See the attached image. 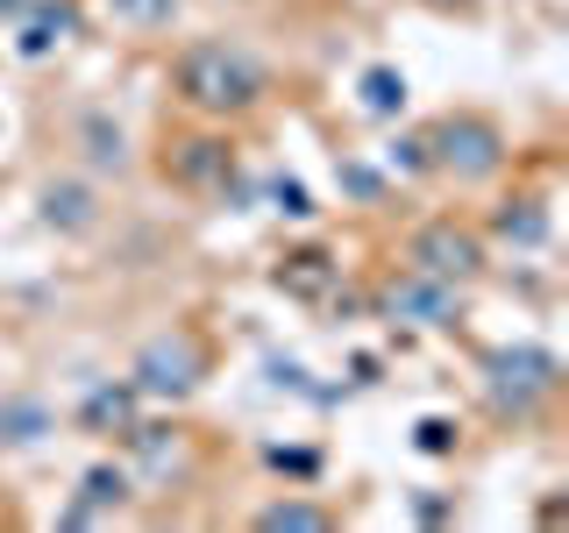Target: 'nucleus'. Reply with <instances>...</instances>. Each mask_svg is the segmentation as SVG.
Wrapping results in <instances>:
<instances>
[{
  "instance_id": "obj_1",
  "label": "nucleus",
  "mask_w": 569,
  "mask_h": 533,
  "mask_svg": "<svg viewBox=\"0 0 569 533\" xmlns=\"http://www.w3.org/2000/svg\"><path fill=\"white\" fill-rule=\"evenodd\" d=\"M171 93L207 121H236L263 100V64L228 36H200L171 58Z\"/></svg>"
},
{
  "instance_id": "obj_2",
  "label": "nucleus",
  "mask_w": 569,
  "mask_h": 533,
  "mask_svg": "<svg viewBox=\"0 0 569 533\" xmlns=\"http://www.w3.org/2000/svg\"><path fill=\"white\" fill-rule=\"evenodd\" d=\"M477 378H485V405L498 420H527V413H541V399H556L562 355L548 342H506V349H485Z\"/></svg>"
},
{
  "instance_id": "obj_3",
  "label": "nucleus",
  "mask_w": 569,
  "mask_h": 533,
  "mask_svg": "<svg viewBox=\"0 0 569 533\" xmlns=\"http://www.w3.org/2000/svg\"><path fill=\"white\" fill-rule=\"evenodd\" d=\"M427 157H435V171L456 178V185H491L512 150H506V129H498L491 114H441L435 129H427Z\"/></svg>"
},
{
  "instance_id": "obj_4",
  "label": "nucleus",
  "mask_w": 569,
  "mask_h": 533,
  "mask_svg": "<svg viewBox=\"0 0 569 533\" xmlns=\"http://www.w3.org/2000/svg\"><path fill=\"white\" fill-rule=\"evenodd\" d=\"M129 384L142 391V399H157V405H186L192 391L207 384V349L192 342L186 328H164V334H150V342L136 349Z\"/></svg>"
},
{
  "instance_id": "obj_5",
  "label": "nucleus",
  "mask_w": 569,
  "mask_h": 533,
  "mask_svg": "<svg viewBox=\"0 0 569 533\" xmlns=\"http://www.w3.org/2000/svg\"><path fill=\"white\" fill-rule=\"evenodd\" d=\"M485 263H491V242L477 235L470 221H456V213H435V221H420L413 235H406V271L470 284V278H485Z\"/></svg>"
},
{
  "instance_id": "obj_6",
  "label": "nucleus",
  "mask_w": 569,
  "mask_h": 533,
  "mask_svg": "<svg viewBox=\"0 0 569 533\" xmlns=\"http://www.w3.org/2000/svg\"><path fill=\"white\" fill-rule=\"evenodd\" d=\"M378 320H391V328H456L462 284L427 278V271H399V278L378 284Z\"/></svg>"
},
{
  "instance_id": "obj_7",
  "label": "nucleus",
  "mask_w": 569,
  "mask_h": 533,
  "mask_svg": "<svg viewBox=\"0 0 569 533\" xmlns=\"http://www.w3.org/2000/svg\"><path fill=\"white\" fill-rule=\"evenodd\" d=\"M164 178L178 192H221L236 178V142L228 135H178L164 150Z\"/></svg>"
},
{
  "instance_id": "obj_8",
  "label": "nucleus",
  "mask_w": 569,
  "mask_h": 533,
  "mask_svg": "<svg viewBox=\"0 0 569 533\" xmlns=\"http://www.w3.org/2000/svg\"><path fill=\"white\" fill-rule=\"evenodd\" d=\"M79 29H86L79 0H29V8H22V22H14V58L43 64L50 50H64Z\"/></svg>"
},
{
  "instance_id": "obj_9",
  "label": "nucleus",
  "mask_w": 569,
  "mask_h": 533,
  "mask_svg": "<svg viewBox=\"0 0 569 533\" xmlns=\"http://www.w3.org/2000/svg\"><path fill=\"white\" fill-rule=\"evenodd\" d=\"M36 221H43L50 235H93V228H100V192L86 185V178H43V192H36Z\"/></svg>"
},
{
  "instance_id": "obj_10",
  "label": "nucleus",
  "mask_w": 569,
  "mask_h": 533,
  "mask_svg": "<svg viewBox=\"0 0 569 533\" xmlns=\"http://www.w3.org/2000/svg\"><path fill=\"white\" fill-rule=\"evenodd\" d=\"M129 484L136 476L121 470V462H93V470L79 476V491H71V505L58 512L64 526H100V520H114L121 505H129Z\"/></svg>"
},
{
  "instance_id": "obj_11",
  "label": "nucleus",
  "mask_w": 569,
  "mask_h": 533,
  "mask_svg": "<svg viewBox=\"0 0 569 533\" xmlns=\"http://www.w3.org/2000/svg\"><path fill=\"white\" fill-rule=\"evenodd\" d=\"M136 420H142V391H136L129 378H100V384L79 399V426H86V434H107V441H121Z\"/></svg>"
},
{
  "instance_id": "obj_12",
  "label": "nucleus",
  "mask_w": 569,
  "mask_h": 533,
  "mask_svg": "<svg viewBox=\"0 0 569 533\" xmlns=\"http://www.w3.org/2000/svg\"><path fill=\"white\" fill-rule=\"evenodd\" d=\"M121 449L136 455V470L150 476V484H178V476H186V441H178L171 426H150V420H136L129 434H121Z\"/></svg>"
},
{
  "instance_id": "obj_13",
  "label": "nucleus",
  "mask_w": 569,
  "mask_h": 533,
  "mask_svg": "<svg viewBox=\"0 0 569 533\" xmlns=\"http://www.w3.org/2000/svg\"><path fill=\"white\" fill-rule=\"evenodd\" d=\"M271 278H278V292H284V299H328V292H335V278H342V263H335V249L307 242V249H292V257H284Z\"/></svg>"
},
{
  "instance_id": "obj_14",
  "label": "nucleus",
  "mask_w": 569,
  "mask_h": 533,
  "mask_svg": "<svg viewBox=\"0 0 569 533\" xmlns=\"http://www.w3.org/2000/svg\"><path fill=\"white\" fill-rule=\"evenodd\" d=\"M58 434V413H50V399H36V391H8L0 399V449H36V441Z\"/></svg>"
},
{
  "instance_id": "obj_15",
  "label": "nucleus",
  "mask_w": 569,
  "mask_h": 533,
  "mask_svg": "<svg viewBox=\"0 0 569 533\" xmlns=\"http://www.w3.org/2000/svg\"><path fill=\"white\" fill-rule=\"evenodd\" d=\"M491 235L498 242H512V249H548V235H556V221H548V200H506L491 213Z\"/></svg>"
},
{
  "instance_id": "obj_16",
  "label": "nucleus",
  "mask_w": 569,
  "mask_h": 533,
  "mask_svg": "<svg viewBox=\"0 0 569 533\" xmlns=\"http://www.w3.org/2000/svg\"><path fill=\"white\" fill-rule=\"evenodd\" d=\"M79 150H86V164H93L100 178H121V171L136 164V157H129V135H121L107 114H79Z\"/></svg>"
},
{
  "instance_id": "obj_17",
  "label": "nucleus",
  "mask_w": 569,
  "mask_h": 533,
  "mask_svg": "<svg viewBox=\"0 0 569 533\" xmlns=\"http://www.w3.org/2000/svg\"><path fill=\"white\" fill-rule=\"evenodd\" d=\"M356 107H363L370 121H399L406 114V71L399 64H370L363 79H356Z\"/></svg>"
},
{
  "instance_id": "obj_18",
  "label": "nucleus",
  "mask_w": 569,
  "mask_h": 533,
  "mask_svg": "<svg viewBox=\"0 0 569 533\" xmlns=\"http://www.w3.org/2000/svg\"><path fill=\"white\" fill-rule=\"evenodd\" d=\"M328 526H335V512L320 497H271L257 512V533H328Z\"/></svg>"
},
{
  "instance_id": "obj_19",
  "label": "nucleus",
  "mask_w": 569,
  "mask_h": 533,
  "mask_svg": "<svg viewBox=\"0 0 569 533\" xmlns=\"http://www.w3.org/2000/svg\"><path fill=\"white\" fill-rule=\"evenodd\" d=\"M107 14L129 22V29H171L186 14V0H107Z\"/></svg>"
},
{
  "instance_id": "obj_20",
  "label": "nucleus",
  "mask_w": 569,
  "mask_h": 533,
  "mask_svg": "<svg viewBox=\"0 0 569 533\" xmlns=\"http://www.w3.org/2000/svg\"><path fill=\"white\" fill-rule=\"evenodd\" d=\"M263 200H271L278 213H284V221H313V192L307 185H299V178H271V185H263Z\"/></svg>"
},
{
  "instance_id": "obj_21",
  "label": "nucleus",
  "mask_w": 569,
  "mask_h": 533,
  "mask_svg": "<svg viewBox=\"0 0 569 533\" xmlns=\"http://www.w3.org/2000/svg\"><path fill=\"white\" fill-rule=\"evenodd\" d=\"M263 462H271L278 476H299V484L320 476V449H278V441H263Z\"/></svg>"
},
{
  "instance_id": "obj_22",
  "label": "nucleus",
  "mask_w": 569,
  "mask_h": 533,
  "mask_svg": "<svg viewBox=\"0 0 569 533\" xmlns=\"http://www.w3.org/2000/svg\"><path fill=\"white\" fill-rule=\"evenodd\" d=\"M385 157H391V171H399V178H427V171H435V157H427V135H399Z\"/></svg>"
},
{
  "instance_id": "obj_23",
  "label": "nucleus",
  "mask_w": 569,
  "mask_h": 533,
  "mask_svg": "<svg viewBox=\"0 0 569 533\" xmlns=\"http://www.w3.org/2000/svg\"><path fill=\"white\" fill-rule=\"evenodd\" d=\"M413 449H420V455H456V420L427 413V420L413 426Z\"/></svg>"
},
{
  "instance_id": "obj_24",
  "label": "nucleus",
  "mask_w": 569,
  "mask_h": 533,
  "mask_svg": "<svg viewBox=\"0 0 569 533\" xmlns=\"http://www.w3.org/2000/svg\"><path fill=\"white\" fill-rule=\"evenodd\" d=\"M342 192H349V200H378V192H385V171H370V164H342Z\"/></svg>"
},
{
  "instance_id": "obj_25",
  "label": "nucleus",
  "mask_w": 569,
  "mask_h": 533,
  "mask_svg": "<svg viewBox=\"0 0 569 533\" xmlns=\"http://www.w3.org/2000/svg\"><path fill=\"white\" fill-rule=\"evenodd\" d=\"M22 8L29 0H0V22H22Z\"/></svg>"
},
{
  "instance_id": "obj_26",
  "label": "nucleus",
  "mask_w": 569,
  "mask_h": 533,
  "mask_svg": "<svg viewBox=\"0 0 569 533\" xmlns=\"http://www.w3.org/2000/svg\"><path fill=\"white\" fill-rule=\"evenodd\" d=\"M427 8H441V14H456V8H477V0H427Z\"/></svg>"
}]
</instances>
